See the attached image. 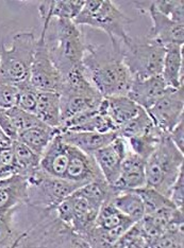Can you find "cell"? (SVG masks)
Here are the masks:
<instances>
[{
    "label": "cell",
    "instance_id": "obj_1",
    "mask_svg": "<svg viewBox=\"0 0 184 248\" xmlns=\"http://www.w3.org/2000/svg\"><path fill=\"white\" fill-rule=\"evenodd\" d=\"M83 66L88 80L103 98L127 95L133 78L121 51L108 45H86Z\"/></svg>",
    "mask_w": 184,
    "mask_h": 248
},
{
    "label": "cell",
    "instance_id": "obj_2",
    "mask_svg": "<svg viewBox=\"0 0 184 248\" xmlns=\"http://www.w3.org/2000/svg\"><path fill=\"white\" fill-rule=\"evenodd\" d=\"M50 59L65 78L83 62L86 45L79 27L69 19L52 18L43 26L41 35Z\"/></svg>",
    "mask_w": 184,
    "mask_h": 248
},
{
    "label": "cell",
    "instance_id": "obj_3",
    "mask_svg": "<svg viewBox=\"0 0 184 248\" xmlns=\"http://www.w3.org/2000/svg\"><path fill=\"white\" fill-rule=\"evenodd\" d=\"M38 219L24 232H20L15 247H88L74 229L58 217L55 210L37 211Z\"/></svg>",
    "mask_w": 184,
    "mask_h": 248
},
{
    "label": "cell",
    "instance_id": "obj_4",
    "mask_svg": "<svg viewBox=\"0 0 184 248\" xmlns=\"http://www.w3.org/2000/svg\"><path fill=\"white\" fill-rule=\"evenodd\" d=\"M72 21L78 27L90 26L102 30L109 36L112 48L121 51V45L130 36L127 28L132 19L110 0H87L79 15Z\"/></svg>",
    "mask_w": 184,
    "mask_h": 248
},
{
    "label": "cell",
    "instance_id": "obj_5",
    "mask_svg": "<svg viewBox=\"0 0 184 248\" xmlns=\"http://www.w3.org/2000/svg\"><path fill=\"white\" fill-rule=\"evenodd\" d=\"M183 153L166 135L146 160V186L168 197L172 186L183 171Z\"/></svg>",
    "mask_w": 184,
    "mask_h": 248
},
{
    "label": "cell",
    "instance_id": "obj_6",
    "mask_svg": "<svg viewBox=\"0 0 184 248\" xmlns=\"http://www.w3.org/2000/svg\"><path fill=\"white\" fill-rule=\"evenodd\" d=\"M36 46L37 38L32 32L14 35L10 48L1 45L0 82L18 86L29 81Z\"/></svg>",
    "mask_w": 184,
    "mask_h": 248
},
{
    "label": "cell",
    "instance_id": "obj_7",
    "mask_svg": "<svg viewBox=\"0 0 184 248\" xmlns=\"http://www.w3.org/2000/svg\"><path fill=\"white\" fill-rule=\"evenodd\" d=\"M165 47L148 36L131 37L121 45V56L133 78L161 76Z\"/></svg>",
    "mask_w": 184,
    "mask_h": 248
},
{
    "label": "cell",
    "instance_id": "obj_8",
    "mask_svg": "<svg viewBox=\"0 0 184 248\" xmlns=\"http://www.w3.org/2000/svg\"><path fill=\"white\" fill-rule=\"evenodd\" d=\"M27 182L28 201L26 206L37 211L55 210L61 202L78 189L69 180L48 175L41 168L28 177Z\"/></svg>",
    "mask_w": 184,
    "mask_h": 248
},
{
    "label": "cell",
    "instance_id": "obj_9",
    "mask_svg": "<svg viewBox=\"0 0 184 248\" xmlns=\"http://www.w3.org/2000/svg\"><path fill=\"white\" fill-rule=\"evenodd\" d=\"M134 222L126 217L111 202H105L100 207L94 227L84 238L88 247H113L120 236L129 229Z\"/></svg>",
    "mask_w": 184,
    "mask_h": 248
},
{
    "label": "cell",
    "instance_id": "obj_10",
    "mask_svg": "<svg viewBox=\"0 0 184 248\" xmlns=\"http://www.w3.org/2000/svg\"><path fill=\"white\" fill-rule=\"evenodd\" d=\"M29 83L38 92H52L60 93L64 78L55 67L47 51L44 38H37V46L31 67Z\"/></svg>",
    "mask_w": 184,
    "mask_h": 248
},
{
    "label": "cell",
    "instance_id": "obj_11",
    "mask_svg": "<svg viewBox=\"0 0 184 248\" xmlns=\"http://www.w3.org/2000/svg\"><path fill=\"white\" fill-rule=\"evenodd\" d=\"M184 89L168 88L166 93L146 111L151 118L154 125L164 134L168 135L183 119Z\"/></svg>",
    "mask_w": 184,
    "mask_h": 248
},
{
    "label": "cell",
    "instance_id": "obj_12",
    "mask_svg": "<svg viewBox=\"0 0 184 248\" xmlns=\"http://www.w3.org/2000/svg\"><path fill=\"white\" fill-rule=\"evenodd\" d=\"M148 3L147 7L142 4L141 1H135L136 9L141 13H148L151 18L152 26L146 36L163 45L164 47L168 45H178L183 46L184 43V25H179L172 21L167 16L160 13L159 11L153 8L151 1Z\"/></svg>",
    "mask_w": 184,
    "mask_h": 248
},
{
    "label": "cell",
    "instance_id": "obj_13",
    "mask_svg": "<svg viewBox=\"0 0 184 248\" xmlns=\"http://www.w3.org/2000/svg\"><path fill=\"white\" fill-rule=\"evenodd\" d=\"M183 210L175 206H170L162 208L153 213L145 214L144 217L136 223L147 240L148 248H150L152 242L158 236L170 228L183 226Z\"/></svg>",
    "mask_w": 184,
    "mask_h": 248
},
{
    "label": "cell",
    "instance_id": "obj_14",
    "mask_svg": "<svg viewBox=\"0 0 184 248\" xmlns=\"http://www.w3.org/2000/svg\"><path fill=\"white\" fill-rule=\"evenodd\" d=\"M64 178L75 184L78 188L95 180L104 179L94 156L87 155L71 145H69V162Z\"/></svg>",
    "mask_w": 184,
    "mask_h": 248
},
{
    "label": "cell",
    "instance_id": "obj_15",
    "mask_svg": "<svg viewBox=\"0 0 184 248\" xmlns=\"http://www.w3.org/2000/svg\"><path fill=\"white\" fill-rule=\"evenodd\" d=\"M128 150L129 148H128L127 140L117 136L112 142L100 149L93 155L101 170L104 179L110 185H113L118 178L121 162L124 160Z\"/></svg>",
    "mask_w": 184,
    "mask_h": 248
},
{
    "label": "cell",
    "instance_id": "obj_16",
    "mask_svg": "<svg viewBox=\"0 0 184 248\" xmlns=\"http://www.w3.org/2000/svg\"><path fill=\"white\" fill-rule=\"evenodd\" d=\"M112 186L118 191L135 190L146 186V160L128 150L121 162L119 176Z\"/></svg>",
    "mask_w": 184,
    "mask_h": 248
},
{
    "label": "cell",
    "instance_id": "obj_17",
    "mask_svg": "<svg viewBox=\"0 0 184 248\" xmlns=\"http://www.w3.org/2000/svg\"><path fill=\"white\" fill-rule=\"evenodd\" d=\"M27 178L12 175L0 179V217L19 209V207L27 205Z\"/></svg>",
    "mask_w": 184,
    "mask_h": 248
},
{
    "label": "cell",
    "instance_id": "obj_18",
    "mask_svg": "<svg viewBox=\"0 0 184 248\" xmlns=\"http://www.w3.org/2000/svg\"><path fill=\"white\" fill-rule=\"evenodd\" d=\"M169 87L166 85L162 76L151 77L144 80H133L127 97L145 110L149 109L163 95Z\"/></svg>",
    "mask_w": 184,
    "mask_h": 248
},
{
    "label": "cell",
    "instance_id": "obj_19",
    "mask_svg": "<svg viewBox=\"0 0 184 248\" xmlns=\"http://www.w3.org/2000/svg\"><path fill=\"white\" fill-rule=\"evenodd\" d=\"M69 162V145L63 141L60 134L48 144L41 157L40 168L48 175L64 178Z\"/></svg>",
    "mask_w": 184,
    "mask_h": 248
},
{
    "label": "cell",
    "instance_id": "obj_20",
    "mask_svg": "<svg viewBox=\"0 0 184 248\" xmlns=\"http://www.w3.org/2000/svg\"><path fill=\"white\" fill-rule=\"evenodd\" d=\"M61 138L67 144L84 152L87 155H94L97 151L104 148L118 136L117 132L112 133H93V132H70L60 133Z\"/></svg>",
    "mask_w": 184,
    "mask_h": 248
},
{
    "label": "cell",
    "instance_id": "obj_21",
    "mask_svg": "<svg viewBox=\"0 0 184 248\" xmlns=\"http://www.w3.org/2000/svg\"><path fill=\"white\" fill-rule=\"evenodd\" d=\"M70 196L72 199V208H74L71 228L84 240L88 231L94 227L97 214L101 206L75 193H72Z\"/></svg>",
    "mask_w": 184,
    "mask_h": 248
},
{
    "label": "cell",
    "instance_id": "obj_22",
    "mask_svg": "<svg viewBox=\"0 0 184 248\" xmlns=\"http://www.w3.org/2000/svg\"><path fill=\"white\" fill-rule=\"evenodd\" d=\"M85 4V0H50L43 1L38 8L43 26L48 25L50 19L74 20Z\"/></svg>",
    "mask_w": 184,
    "mask_h": 248
},
{
    "label": "cell",
    "instance_id": "obj_23",
    "mask_svg": "<svg viewBox=\"0 0 184 248\" xmlns=\"http://www.w3.org/2000/svg\"><path fill=\"white\" fill-rule=\"evenodd\" d=\"M182 47L168 45L165 47L163 69L161 76L166 85L170 88L183 86V54Z\"/></svg>",
    "mask_w": 184,
    "mask_h": 248
},
{
    "label": "cell",
    "instance_id": "obj_24",
    "mask_svg": "<svg viewBox=\"0 0 184 248\" xmlns=\"http://www.w3.org/2000/svg\"><path fill=\"white\" fill-rule=\"evenodd\" d=\"M102 105L105 114L110 116L118 128L124 125L126 122L131 120L133 117H135L139 109L142 108L127 95L103 98Z\"/></svg>",
    "mask_w": 184,
    "mask_h": 248
},
{
    "label": "cell",
    "instance_id": "obj_25",
    "mask_svg": "<svg viewBox=\"0 0 184 248\" xmlns=\"http://www.w3.org/2000/svg\"><path fill=\"white\" fill-rule=\"evenodd\" d=\"M34 115L46 125L60 127L61 104L60 94L52 92H37Z\"/></svg>",
    "mask_w": 184,
    "mask_h": 248
},
{
    "label": "cell",
    "instance_id": "obj_26",
    "mask_svg": "<svg viewBox=\"0 0 184 248\" xmlns=\"http://www.w3.org/2000/svg\"><path fill=\"white\" fill-rule=\"evenodd\" d=\"M60 133L59 127L49 126L42 122L20 133L17 140L26 144L28 148L35 152L36 154L42 156L48 144Z\"/></svg>",
    "mask_w": 184,
    "mask_h": 248
},
{
    "label": "cell",
    "instance_id": "obj_27",
    "mask_svg": "<svg viewBox=\"0 0 184 248\" xmlns=\"http://www.w3.org/2000/svg\"><path fill=\"white\" fill-rule=\"evenodd\" d=\"M14 154V174L25 178L30 177L40 169L41 157L35 152L28 148L23 142L15 140L12 142Z\"/></svg>",
    "mask_w": 184,
    "mask_h": 248
},
{
    "label": "cell",
    "instance_id": "obj_28",
    "mask_svg": "<svg viewBox=\"0 0 184 248\" xmlns=\"http://www.w3.org/2000/svg\"><path fill=\"white\" fill-rule=\"evenodd\" d=\"M111 202L134 223L138 222L145 216L144 204L134 190L119 191L111 200Z\"/></svg>",
    "mask_w": 184,
    "mask_h": 248
},
{
    "label": "cell",
    "instance_id": "obj_29",
    "mask_svg": "<svg viewBox=\"0 0 184 248\" xmlns=\"http://www.w3.org/2000/svg\"><path fill=\"white\" fill-rule=\"evenodd\" d=\"M164 136H166V134H164L159 127L154 125L146 134L127 139L128 148L133 153H135L145 160H147L152 155L155 149L158 148L159 143Z\"/></svg>",
    "mask_w": 184,
    "mask_h": 248
},
{
    "label": "cell",
    "instance_id": "obj_30",
    "mask_svg": "<svg viewBox=\"0 0 184 248\" xmlns=\"http://www.w3.org/2000/svg\"><path fill=\"white\" fill-rule=\"evenodd\" d=\"M153 126L154 123L148 115V112L144 108H141L135 117H133L131 120L126 122L124 125H121L118 128L117 134L121 138L127 140L132 137L141 136V135L146 134Z\"/></svg>",
    "mask_w": 184,
    "mask_h": 248
},
{
    "label": "cell",
    "instance_id": "obj_31",
    "mask_svg": "<svg viewBox=\"0 0 184 248\" xmlns=\"http://www.w3.org/2000/svg\"><path fill=\"white\" fill-rule=\"evenodd\" d=\"M135 192L141 197V200L144 204L145 214H150L155 211H158L164 207L175 206L168 197H166L159 191L153 188H150L148 186H144L142 188L134 190ZM176 207V206H175Z\"/></svg>",
    "mask_w": 184,
    "mask_h": 248
},
{
    "label": "cell",
    "instance_id": "obj_32",
    "mask_svg": "<svg viewBox=\"0 0 184 248\" xmlns=\"http://www.w3.org/2000/svg\"><path fill=\"white\" fill-rule=\"evenodd\" d=\"M5 111H7V114L11 120V123H12L14 131L16 132V134H17V137L19 136L20 133H23L24 131H26V129L42 123L34 114L27 112L23 109L18 108L17 106H15L13 108L8 109Z\"/></svg>",
    "mask_w": 184,
    "mask_h": 248
},
{
    "label": "cell",
    "instance_id": "obj_33",
    "mask_svg": "<svg viewBox=\"0 0 184 248\" xmlns=\"http://www.w3.org/2000/svg\"><path fill=\"white\" fill-rule=\"evenodd\" d=\"M17 210L0 217V248H15V244L20 234V232L16 231L13 224L14 214Z\"/></svg>",
    "mask_w": 184,
    "mask_h": 248
},
{
    "label": "cell",
    "instance_id": "obj_34",
    "mask_svg": "<svg viewBox=\"0 0 184 248\" xmlns=\"http://www.w3.org/2000/svg\"><path fill=\"white\" fill-rule=\"evenodd\" d=\"M153 8L172 21L184 25V2L182 0H157L151 1Z\"/></svg>",
    "mask_w": 184,
    "mask_h": 248
},
{
    "label": "cell",
    "instance_id": "obj_35",
    "mask_svg": "<svg viewBox=\"0 0 184 248\" xmlns=\"http://www.w3.org/2000/svg\"><path fill=\"white\" fill-rule=\"evenodd\" d=\"M113 247L116 248H148L147 240L138 224L134 223L116 241Z\"/></svg>",
    "mask_w": 184,
    "mask_h": 248
},
{
    "label": "cell",
    "instance_id": "obj_36",
    "mask_svg": "<svg viewBox=\"0 0 184 248\" xmlns=\"http://www.w3.org/2000/svg\"><path fill=\"white\" fill-rule=\"evenodd\" d=\"M184 233L183 226H177L166 230L155 239L150 248H183Z\"/></svg>",
    "mask_w": 184,
    "mask_h": 248
},
{
    "label": "cell",
    "instance_id": "obj_37",
    "mask_svg": "<svg viewBox=\"0 0 184 248\" xmlns=\"http://www.w3.org/2000/svg\"><path fill=\"white\" fill-rule=\"evenodd\" d=\"M16 87L18 88V108L30 112V114H34L38 90L33 87L29 81Z\"/></svg>",
    "mask_w": 184,
    "mask_h": 248
},
{
    "label": "cell",
    "instance_id": "obj_38",
    "mask_svg": "<svg viewBox=\"0 0 184 248\" xmlns=\"http://www.w3.org/2000/svg\"><path fill=\"white\" fill-rule=\"evenodd\" d=\"M18 88L0 82V110H8L17 106Z\"/></svg>",
    "mask_w": 184,
    "mask_h": 248
},
{
    "label": "cell",
    "instance_id": "obj_39",
    "mask_svg": "<svg viewBox=\"0 0 184 248\" xmlns=\"http://www.w3.org/2000/svg\"><path fill=\"white\" fill-rule=\"evenodd\" d=\"M183 195H184V174L183 171L179 174L174 186L170 190L168 199L177 208L183 210Z\"/></svg>",
    "mask_w": 184,
    "mask_h": 248
},
{
    "label": "cell",
    "instance_id": "obj_40",
    "mask_svg": "<svg viewBox=\"0 0 184 248\" xmlns=\"http://www.w3.org/2000/svg\"><path fill=\"white\" fill-rule=\"evenodd\" d=\"M14 154L12 145L0 148V170L14 174Z\"/></svg>",
    "mask_w": 184,
    "mask_h": 248
},
{
    "label": "cell",
    "instance_id": "obj_41",
    "mask_svg": "<svg viewBox=\"0 0 184 248\" xmlns=\"http://www.w3.org/2000/svg\"><path fill=\"white\" fill-rule=\"evenodd\" d=\"M169 139L182 153H184V121L182 120L176 127L168 134Z\"/></svg>",
    "mask_w": 184,
    "mask_h": 248
},
{
    "label": "cell",
    "instance_id": "obj_42",
    "mask_svg": "<svg viewBox=\"0 0 184 248\" xmlns=\"http://www.w3.org/2000/svg\"><path fill=\"white\" fill-rule=\"evenodd\" d=\"M13 140H11L7 135H5L2 129L0 128V148H5V146H11L12 145Z\"/></svg>",
    "mask_w": 184,
    "mask_h": 248
},
{
    "label": "cell",
    "instance_id": "obj_43",
    "mask_svg": "<svg viewBox=\"0 0 184 248\" xmlns=\"http://www.w3.org/2000/svg\"><path fill=\"white\" fill-rule=\"evenodd\" d=\"M0 53H1V46H0Z\"/></svg>",
    "mask_w": 184,
    "mask_h": 248
}]
</instances>
